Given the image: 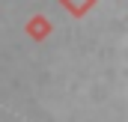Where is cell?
Instances as JSON below:
<instances>
[{
    "instance_id": "cell-1",
    "label": "cell",
    "mask_w": 128,
    "mask_h": 122,
    "mask_svg": "<svg viewBox=\"0 0 128 122\" xmlns=\"http://www.w3.org/2000/svg\"><path fill=\"white\" fill-rule=\"evenodd\" d=\"M27 36H30L33 42H45L51 33H54V24H51V18L48 15H33L30 21H27Z\"/></svg>"
},
{
    "instance_id": "cell-2",
    "label": "cell",
    "mask_w": 128,
    "mask_h": 122,
    "mask_svg": "<svg viewBox=\"0 0 128 122\" xmlns=\"http://www.w3.org/2000/svg\"><path fill=\"white\" fill-rule=\"evenodd\" d=\"M96 3H98V0H60V6H63L72 18H84V15H90V12L96 9Z\"/></svg>"
}]
</instances>
